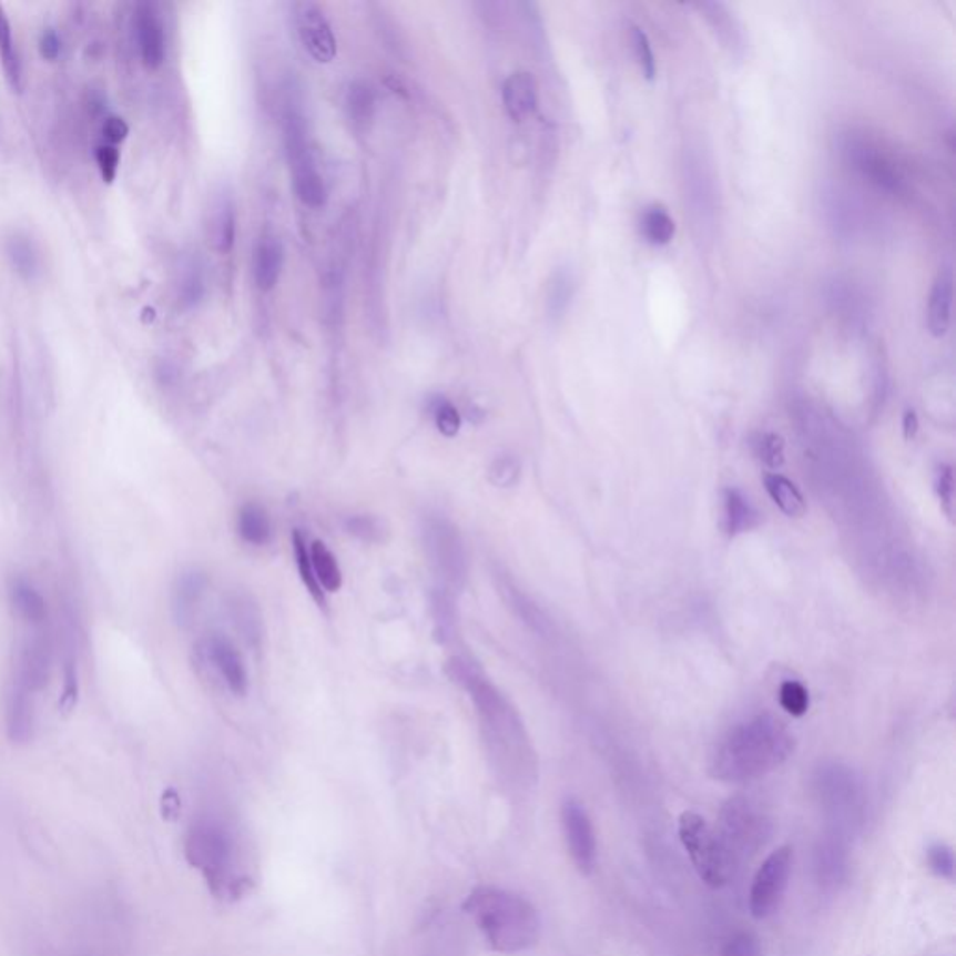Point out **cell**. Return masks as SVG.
<instances>
[{
    "instance_id": "cell-1",
    "label": "cell",
    "mask_w": 956,
    "mask_h": 956,
    "mask_svg": "<svg viewBox=\"0 0 956 956\" xmlns=\"http://www.w3.org/2000/svg\"><path fill=\"white\" fill-rule=\"evenodd\" d=\"M794 739L781 721L759 715L726 732L710 755V775L723 783H750L772 774L792 755Z\"/></svg>"
},
{
    "instance_id": "cell-2",
    "label": "cell",
    "mask_w": 956,
    "mask_h": 956,
    "mask_svg": "<svg viewBox=\"0 0 956 956\" xmlns=\"http://www.w3.org/2000/svg\"><path fill=\"white\" fill-rule=\"evenodd\" d=\"M464 909L497 953H521L535 947L540 939V914L518 893L491 886L477 887L467 897Z\"/></svg>"
},
{
    "instance_id": "cell-3",
    "label": "cell",
    "mask_w": 956,
    "mask_h": 956,
    "mask_svg": "<svg viewBox=\"0 0 956 956\" xmlns=\"http://www.w3.org/2000/svg\"><path fill=\"white\" fill-rule=\"evenodd\" d=\"M450 669L455 671V679L466 685L471 693V699L477 706L478 715L485 726L486 742L490 747L491 755L496 756L497 764L502 770L513 767L521 755V747L526 744L523 731L516 720L512 709L508 706L505 696L485 679L482 674L466 663V661H452Z\"/></svg>"
},
{
    "instance_id": "cell-4",
    "label": "cell",
    "mask_w": 956,
    "mask_h": 956,
    "mask_svg": "<svg viewBox=\"0 0 956 956\" xmlns=\"http://www.w3.org/2000/svg\"><path fill=\"white\" fill-rule=\"evenodd\" d=\"M679 838L696 876L714 889L726 886L731 878L732 856L720 833L699 813L685 811L679 818Z\"/></svg>"
},
{
    "instance_id": "cell-5",
    "label": "cell",
    "mask_w": 956,
    "mask_h": 956,
    "mask_svg": "<svg viewBox=\"0 0 956 956\" xmlns=\"http://www.w3.org/2000/svg\"><path fill=\"white\" fill-rule=\"evenodd\" d=\"M284 146L297 199L308 207H322L327 201L324 177L319 174L308 144L307 125L302 113L289 109L284 114Z\"/></svg>"
},
{
    "instance_id": "cell-6",
    "label": "cell",
    "mask_w": 956,
    "mask_h": 956,
    "mask_svg": "<svg viewBox=\"0 0 956 956\" xmlns=\"http://www.w3.org/2000/svg\"><path fill=\"white\" fill-rule=\"evenodd\" d=\"M185 854L199 868L213 892H225L232 878V841L228 833L212 822H199L185 841Z\"/></svg>"
},
{
    "instance_id": "cell-7",
    "label": "cell",
    "mask_w": 956,
    "mask_h": 956,
    "mask_svg": "<svg viewBox=\"0 0 956 956\" xmlns=\"http://www.w3.org/2000/svg\"><path fill=\"white\" fill-rule=\"evenodd\" d=\"M426 557L445 587L458 589L467 579L466 546L460 532L449 520L428 516L423 526Z\"/></svg>"
},
{
    "instance_id": "cell-8",
    "label": "cell",
    "mask_w": 956,
    "mask_h": 956,
    "mask_svg": "<svg viewBox=\"0 0 956 956\" xmlns=\"http://www.w3.org/2000/svg\"><path fill=\"white\" fill-rule=\"evenodd\" d=\"M792 862V848L783 844L756 868L750 889V912L755 919H766L780 909L791 879Z\"/></svg>"
},
{
    "instance_id": "cell-9",
    "label": "cell",
    "mask_w": 956,
    "mask_h": 956,
    "mask_svg": "<svg viewBox=\"0 0 956 956\" xmlns=\"http://www.w3.org/2000/svg\"><path fill=\"white\" fill-rule=\"evenodd\" d=\"M766 822L747 797H732L721 813L720 837L731 856L753 854L762 844Z\"/></svg>"
},
{
    "instance_id": "cell-10",
    "label": "cell",
    "mask_w": 956,
    "mask_h": 956,
    "mask_svg": "<svg viewBox=\"0 0 956 956\" xmlns=\"http://www.w3.org/2000/svg\"><path fill=\"white\" fill-rule=\"evenodd\" d=\"M561 824L568 854L572 857L576 868L584 876L594 873L598 863V841L587 808L578 800L567 797L562 802Z\"/></svg>"
},
{
    "instance_id": "cell-11",
    "label": "cell",
    "mask_w": 956,
    "mask_h": 956,
    "mask_svg": "<svg viewBox=\"0 0 956 956\" xmlns=\"http://www.w3.org/2000/svg\"><path fill=\"white\" fill-rule=\"evenodd\" d=\"M844 150L852 165L856 166L857 171L862 172L863 176L878 190L889 191V193L903 190L904 176L901 166L893 161L892 155L882 152L874 142L851 136Z\"/></svg>"
},
{
    "instance_id": "cell-12",
    "label": "cell",
    "mask_w": 956,
    "mask_h": 956,
    "mask_svg": "<svg viewBox=\"0 0 956 956\" xmlns=\"http://www.w3.org/2000/svg\"><path fill=\"white\" fill-rule=\"evenodd\" d=\"M292 16L296 24L297 38L303 49L319 64H327L337 57V40L329 21L314 2H294Z\"/></svg>"
},
{
    "instance_id": "cell-13",
    "label": "cell",
    "mask_w": 956,
    "mask_h": 956,
    "mask_svg": "<svg viewBox=\"0 0 956 956\" xmlns=\"http://www.w3.org/2000/svg\"><path fill=\"white\" fill-rule=\"evenodd\" d=\"M133 29H135L136 45L144 65H149L152 70L160 68L165 62L166 35L165 24L157 8L150 2H141L135 10Z\"/></svg>"
},
{
    "instance_id": "cell-14",
    "label": "cell",
    "mask_w": 956,
    "mask_h": 956,
    "mask_svg": "<svg viewBox=\"0 0 956 956\" xmlns=\"http://www.w3.org/2000/svg\"><path fill=\"white\" fill-rule=\"evenodd\" d=\"M206 652L207 660L212 661L213 668L221 673V679L225 680L228 690L236 695H245L247 671L236 647L223 635H212L207 639Z\"/></svg>"
},
{
    "instance_id": "cell-15",
    "label": "cell",
    "mask_w": 956,
    "mask_h": 956,
    "mask_svg": "<svg viewBox=\"0 0 956 956\" xmlns=\"http://www.w3.org/2000/svg\"><path fill=\"white\" fill-rule=\"evenodd\" d=\"M502 103L513 122H523L537 111V81L527 71H516L502 84Z\"/></svg>"
},
{
    "instance_id": "cell-16",
    "label": "cell",
    "mask_w": 956,
    "mask_h": 956,
    "mask_svg": "<svg viewBox=\"0 0 956 956\" xmlns=\"http://www.w3.org/2000/svg\"><path fill=\"white\" fill-rule=\"evenodd\" d=\"M8 736L16 744H24L32 739L34 732V709H32V691L21 682H13L8 695L7 709Z\"/></svg>"
},
{
    "instance_id": "cell-17",
    "label": "cell",
    "mask_w": 956,
    "mask_h": 956,
    "mask_svg": "<svg viewBox=\"0 0 956 956\" xmlns=\"http://www.w3.org/2000/svg\"><path fill=\"white\" fill-rule=\"evenodd\" d=\"M51 674V644L45 638H34L24 647L19 663L18 682L32 693L42 690Z\"/></svg>"
},
{
    "instance_id": "cell-18",
    "label": "cell",
    "mask_w": 956,
    "mask_h": 956,
    "mask_svg": "<svg viewBox=\"0 0 956 956\" xmlns=\"http://www.w3.org/2000/svg\"><path fill=\"white\" fill-rule=\"evenodd\" d=\"M283 243L275 234H264L254 251V281L262 292L275 288L283 272Z\"/></svg>"
},
{
    "instance_id": "cell-19",
    "label": "cell",
    "mask_w": 956,
    "mask_h": 956,
    "mask_svg": "<svg viewBox=\"0 0 956 956\" xmlns=\"http://www.w3.org/2000/svg\"><path fill=\"white\" fill-rule=\"evenodd\" d=\"M236 237V215L231 196L217 195L207 215V242L213 251L226 254L234 245Z\"/></svg>"
},
{
    "instance_id": "cell-20",
    "label": "cell",
    "mask_w": 956,
    "mask_h": 956,
    "mask_svg": "<svg viewBox=\"0 0 956 956\" xmlns=\"http://www.w3.org/2000/svg\"><path fill=\"white\" fill-rule=\"evenodd\" d=\"M206 583V576L199 570H187L176 579L172 591V613L180 624H187L195 617Z\"/></svg>"
},
{
    "instance_id": "cell-21",
    "label": "cell",
    "mask_w": 956,
    "mask_h": 956,
    "mask_svg": "<svg viewBox=\"0 0 956 956\" xmlns=\"http://www.w3.org/2000/svg\"><path fill=\"white\" fill-rule=\"evenodd\" d=\"M950 308H953V272L945 267L934 281L928 296L927 324L934 337H944L950 325Z\"/></svg>"
},
{
    "instance_id": "cell-22",
    "label": "cell",
    "mask_w": 956,
    "mask_h": 956,
    "mask_svg": "<svg viewBox=\"0 0 956 956\" xmlns=\"http://www.w3.org/2000/svg\"><path fill=\"white\" fill-rule=\"evenodd\" d=\"M7 256L19 277L32 283L42 272V258L34 240L24 232H12L4 242Z\"/></svg>"
},
{
    "instance_id": "cell-23",
    "label": "cell",
    "mask_w": 956,
    "mask_h": 956,
    "mask_svg": "<svg viewBox=\"0 0 956 956\" xmlns=\"http://www.w3.org/2000/svg\"><path fill=\"white\" fill-rule=\"evenodd\" d=\"M723 494H725V529L729 537H739L742 532L755 529L761 518L750 499H745L742 491L734 488H726Z\"/></svg>"
},
{
    "instance_id": "cell-24",
    "label": "cell",
    "mask_w": 956,
    "mask_h": 956,
    "mask_svg": "<svg viewBox=\"0 0 956 956\" xmlns=\"http://www.w3.org/2000/svg\"><path fill=\"white\" fill-rule=\"evenodd\" d=\"M764 486H766L767 496L772 497V501L789 518H800L807 510V502H805L802 491L797 490L796 485L780 472H767L764 477Z\"/></svg>"
},
{
    "instance_id": "cell-25",
    "label": "cell",
    "mask_w": 956,
    "mask_h": 956,
    "mask_svg": "<svg viewBox=\"0 0 956 956\" xmlns=\"http://www.w3.org/2000/svg\"><path fill=\"white\" fill-rule=\"evenodd\" d=\"M237 532L247 543L266 546L272 540V520L267 516L266 508H262L256 502L243 505L237 513Z\"/></svg>"
},
{
    "instance_id": "cell-26",
    "label": "cell",
    "mask_w": 956,
    "mask_h": 956,
    "mask_svg": "<svg viewBox=\"0 0 956 956\" xmlns=\"http://www.w3.org/2000/svg\"><path fill=\"white\" fill-rule=\"evenodd\" d=\"M0 64L7 75V81L16 92L23 89V65L19 59L18 48L13 42L12 24L4 8L0 7Z\"/></svg>"
},
{
    "instance_id": "cell-27",
    "label": "cell",
    "mask_w": 956,
    "mask_h": 956,
    "mask_svg": "<svg viewBox=\"0 0 956 956\" xmlns=\"http://www.w3.org/2000/svg\"><path fill=\"white\" fill-rule=\"evenodd\" d=\"M10 597H12L13 608L18 611L19 617L30 624H40L48 617L45 598L35 591L29 581L16 579L10 587Z\"/></svg>"
},
{
    "instance_id": "cell-28",
    "label": "cell",
    "mask_w": 956,
    "mask_h": 956,
    "mask_svg": "<svg viewBox=\"0 0 956 956\" xmlns=\"http://www.w3.org/2000/svg\"><path fill=\"white\" fill-rule=\"evenodd\" d=\"M308 551H311L314 576L318 579L319 587L327 592H337L343 587V572L338 567L337 557L333 556V551L319 540H314L308 546Z\"/></svg>"
},
{
    "instance_id": "cell-29",
    "label": "cell",
    "mask_w": 956,
    "mask_h": 956,
    "mask_svg": "<svg viewBox=\"0 0 956 956\" xmlns=\"http://www.w3.org/2000/svg\"><path fill=\"white\" fill-rule=\"evenodd\" d=\"M674 231L677 228H674L673 217L660 204H652L641 215V234L650 245L655 247L669 245L674 237Z\"/></svg>"
},
{
    "instance_id": "cell-30",
    "label": "cell",
    "mask_w": 956,
    "mask_h": 956,
    "mask_svg": "<svg viewBox=\"0 0 956 956\" xmlns=\"http://www.w3.org/2000/svg\"><path fill=\"white\" fill-rule=\"evenodd\" d=\"M346 109H348L349 120L354 122L355 128L363 130L366 124H370L374 109H376V95H374L373 87L365 81H355L354 84H349L348 94H346Z\"/></svg>"
},
{
    "instance_id": "cell-31",
    "label": "cell",
    "mask_w": 956,
    "mask_h": 956,
    "mask_svg": "<svg viewBox=\"0 0 956 956\" xmlns=\"http://www.w3.org/2000/svg\"><path fill=\"white\" fill-rule=\"evenodd\" d=\"M701 10L706 13V19L714 27L721 42L725 43V48L731 49V51L744 48L742 30H740L731 13L726 12V8L723 4H701Z\"/></svg>"
},
{
    "instance_id": "cell-32",
    "label": "cell",
    "mask_w": 956,
    "mask_h": 956,
    "mask_svg": "<svg viewBox=\"0 0 956 956\" xmlns=\"http://www.w3.org/2000/svg\"><path fill=\"white\" fill-rule=\"evenodd\" d=\"M573 278L572 273L567 269H557L548 284V313L553 319L561 318L567 313L568 305L572 302Z\"/></svg>"
},
{
    "instance_id": "cell-33",
    "label": "cell",
    "mask_w": 956,
    "mask_h": 956,
    "mask_svg": "<svg viewBox=\"0 0 956 956\" xmlns=\"http://www.w3.org/2000/svg\"><path fill=\"white\" fill-rule=\"evenodd\" d=\"M294 556H296L297 572H299V578H302L305 589L311 592L314 602L319 603L324 608V591L319 587L318 579L314 576L311 551H308L307 542H305V538H303L299 531L294 532Z\"/></svg>"
},
{
    "instance_id": "cell-34",
    "label": "cell",
    "mask_w": 956,
    "mask_h": 956,
    "mask_svg": "<svg viewBox=\"0 0 956 956\" xmlns=\"http://www.w3.org/2000/svg\"><path fill=\"white\" fill-rule=\"evenodd\" d=\"M202 297H204V278H202L201 267L193 262H187L177 284V299L183 307L193 308L202 302Z\"/></svg>"
},
{
    "instance_id": "cell-35",
    "label": "cell",
    "mask_w": 956,
    "mask_h": 956,
    "mask_svg": "<svg viewBox=\"0 0 956 956\" xmlns=\"http://www.w3.org/2000/svg\"><path fill=\"white\" fill-rule=\"evenodd\" d=\"M234 617L240 632L243 633L245 641L251 644H256L261 641V613L254 603L248 602V598L240 597V600L232 603Z\"/></svg>"
},
{
    "instance_id": "cell-36",
    "label": "cell",
    "mask_w": 956,
    "mask_h": 956,
    "mask_svg": "<svg viewBox=\"0 0 956 956\" xmlns=\"http://www.w3.org/2000/svg\"><path fill=\"white\" fill-rule=\"evenodd\" d=\"M344 527L349 535L359 538L363 542H382L385 537V527L382 520L370 513H354L344 521Z\"/></svg>"
},
{
    "instance_id": "cell-37",
    "label": "cell",
    "mask_w": 956,
    "mask_h": 956,
    "mask_svg": "<svg viewBox=\"0 0 956 956\" xmlns=\"http://www.w3.org/2000/svg\"><path fill=\"white\" fill-rule=\"evenodd\" d=\"M753 450L759 460L764 461L767 467H781L785 461V444L777 434H756L753 437Z\"/></svg>"
},
{
    "instance_id": "cell-38",
    "label": "cell",
    "mask_w": 956,
    "mask_h": 956,
    "mask_svg": "<svg viewBox=\"0 0 956 956\" xmlns=\"http://www.w3.org/2000/svg\"><path fill=\"white\" fill-rule=\"evenodd\" d=\"M431 417L436 420L437 430L444 436L452 437L460 430L461 419L458 409L447 398L437 396L430 404Z\"/></svg>"
},
{
    "instance_id": "cell-39",
    "label": "cell",
    "mask_w": 956,
    "mask_h": 956,
    "mask_svg": "<svg viewBox=\"0 0 956 956\" xmlns=\"http://www.w3.org/2000/svg\"><path fill=\"white\" fill-rule=\"evenodd\" d=\"M927 863L939 878L953 882L955 879V854L949 844L934 843L927 848Z\"/></svg>"
},
{
    "instance_id": "cell-40",
    "label": "cell",
    "mask_w": 956,
    "mask_h": 956,
    "mask_svg": "<svg viewBox=\"0 0 956 956\" xmlns=\"http://www.w3.org/2000/svg\"><path fill=\"white\" fill-rule=\"evenodd\" d=\"M780 703L789 714L802 718L808 710L807 690L796 680H786L781 684Z\"/></svg>"
},
{
    "instance_id": "cell-41",
    "label": "cell",
    "mask_w": 956,
    "mask_h": 956,
    "mask_svg": "<svg viewBox=\"0 0 956 956\" xmlns=\"http://www.w3.org/2000/svg\"><path fill=\"white\" fill-rule=\"evenodd\" d=\"M721 956H762L761 939L750 930H739L726 938Z\"/></svg>"
},
{
    "instance_id": "cell-42",
    "label": "cell",
    "mask_w": 956,
    "mask_h": 956,
    "mask_svg": "<svg viewBox=\"0 0 956 956\" xmlns=\"http://www.w3.org/2000/svg\"><path fill=\"white\" fill-rule=\"evenodd\" d=\"M632 45L633 54L638 60L639 68L643 71L644 78L652 81L655 78V59L652 45L649 42V35L644 34L643 30L633 27L632 29Z\"/></svg>"
},
{
    "instance_id": "cell-43",
    "label": "cell",
    "mask_w": 956,
    "mask_h": 956,
    "mask_svg": "<svg viewBox=\"0 0 956 956\" xmlns=\"http://www.w3.org/2000/svg\"><path fill=\"white\" fill-rule=\"evenodd\" d=\"M95 163H98L103 182L113 183L114 177L119 174L120 150L114 144L101 142L95 146Z\"/></svg>"
},
{
    "instance_id": "cell-44",
    "label": "cell",
    "mask_w": 956,
    "mask_h": 956,
    "mask_svg": "<svg viewBox=\"0 0 956 956\" xmlns=\"http://www.w3.org/2000/svg\"><path fill=\"white\" fill-rule=\"evenodd\" d=\"M520 475V464L510 458V456H501L497 458L490 467L491 482L501 488H508L513 485V480Z\"/></svg>"
},
{
    "instance_id": "cell-45",
    "label": "cell",
    "mask_w": 956,
    "mask_h": 956,
    "mask_svg": "<svg viewBox=\"0 0 956 956\" xmlns=\"http://www.w3.org/2000/svg\"><path fill=\"white\" fill-rule=\"evenodd\" d=\"M936 490H938L939 501L944 507L945 513L953 518V502H955V478H953V469L949 466H942L938 469V478H936Z\"/></svg>"
},
{
    "instance_id": "cell-46",
    "label": "cell",
    "mask_w": 956,
    "mask_h": 956,
    "mask_svg": "<svg viewBox=\"0 0 956 956\" xmlns=\"http://www.w3.org/2000/svg\"><path fill=\"white\" fill-rule=\"evenodd\" d=\"M128 133H130V125L122 116H116V114L106 116L105 122H103V135H105L109 144L116 146L120 142H124Z\"/></svg>"
},
{
    "instance_id": "cell-47",
    "label": "cell",
    "mask_w": 956,
    "mask_h": 956,
    "mask_svg": "<svg viewBox=\"0 0 956 956\" xmlns=\"http://www.w3.org/2000/svg\"><path fill=\"white\" fill-rule=\"evenodd\" d=\"M38 45H40V53H42L43 59L51 60V62L59 59L60 51H62L59 32L51 27L42 30Z\"/></svg>"
},
{
    "instance_id": "cell-48",
    "label": "cell",
    "mask_w": 956,
    "mask_h": 956,
    "mask_svg": "<svg viewBox=\"0 0 956 956\" xmlns=\"http://www.w3.org/2000/svg\"><path fill=\"white\" fill-rule=\"evenodd\" d=\"M78 701V673H75V665L73 663H68V668H65L64 674V693H62V706L65 710H70L73 704Z\"/></svg>"
},
{
    "instance_id": "cell-49",
    "label": "cell",
    "mask_w": 956,
    "mask_h": 956,
    "mask_svg": "<svg viewBox=\"0 0 956 956\" xmlns=\"http://www.w3.org/2000/svg\"><path fill=\"white\" fill-rule=\"evenodd\" d=\"M903 425L904 437H906V439H912V437L917 434V428H919V423H917V415H915L912 409H908V411L904 414Z\"/></svg>"
}]
</instances>
